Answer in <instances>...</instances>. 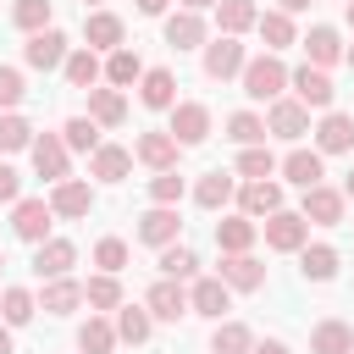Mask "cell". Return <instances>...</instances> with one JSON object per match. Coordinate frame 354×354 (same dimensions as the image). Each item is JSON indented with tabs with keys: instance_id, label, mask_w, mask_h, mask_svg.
Here are the masks:
<instances>
[{
	"instance_id": "obj_16",
	"label": "cell",
	"mask_w": 354,
	"mask_h": 354,
	"mask_svg": "<svg viewBox=\"0 0 354 354\" xmlns=\"http://www.w3.org/2000/svg\"><path fill=\"white\" fill-rule=\"evenodd\" d=\"M177 138L166 133V127H144L138 138H133V160L138 166H149V171H177Z\"/></svg>"
},
{
	"instance_id": "obj_1",
	"label": "cell",
	"mask_w": 354,
	"mask_h": 354,
	"mask_svg": "<svg viewBox=\"0 0 354 354\" xmlns=\"http://www.w3.org/2000/svg\"><path fill=\"white\" fill-rule=\"evenodd\" d=\"M238 83H243V100H254V105H271V100H282L288 94V61L282 55H249L243 61V72H238Z\"/></svg>"
},
{
	"instance_id": "obj_26",
	"label": "cell",
	"mask_w": 354,
	"mask_h": 354,
	"mask_svg": "<svg viewBox=\"0 0 354 354\" xmlns=\"http://www.w3.org/2000/svg\"><path fill=\"white\" fill-rule=\"evenodd\" d=\"M88 177L94 183H127L133 177V149L127 144H100L88 155Z\"/></svg>"
},
{
	"instance_id": "obj_39",
	"label": "cell",
	"mask_w": 354,
	"mask_h": 354,
	"mask_svg": "<svg viewBox=\"0 0 354 354\" xmlns=\"http://www.w3.org/2000/svg\"><path fill=\"white\" fill-rule=\"evenodd\" d=\"M77 354H116V326L111 315H88L77 326Z\"/></svg>"
},
{
	"instance_id": "obj_35",
	"label": "cell",
	"mask_w": 354,
	"mask_h": 354,
	"mask_svg": "<svg viewBox=\"0 0 354 354\" xmlns=\"http://www.w3.org/2000/svg\"><path fill=\"white\" fill-rule=\"evenodd\" d=\"M155 266H160V277H171V282H194L199 277V254L177 238V243H166V249H155Z\"/></svg>"
},
{
	"instance_id": "obj_9",
	"label": "cell",
	"mask_w": 354,
	"mask_h": 354,
	"mask_svg": "<svg viewBox=\"0 0 354 354\" xmlns=\"http://www.w3.org/2000/svg\"><path fill=\"white\" fill-rule=\"evenodd\" d=\"M299 216H304L310 227H343V216H348V199H343V188H332V183H315V188H304V199H299Z\"/></svg>"
},
{
	"instance_id": "obj_48",
	"label": "cell",
	"mask_w": 354,
	"mask_h": 354,
	"mask_svg": "<svg viewBox=\"0 0 354 354\" xmlns=\"http://www.w3.org/2000/svg\"><path fill=\"white\" fill-rule=\"evenodd\" d=\"M188 177L183 171H149V205H183Z\"/></svg>"
},
{
	"instance_id": "obj_2",
	"label": "cell",
	"mask_w": 354,
	"mask_h": 354,
	"mask_svg": "<svg viewBox=\"0 0 354 354\" xmlns=\"http://www.w3.org/2000/svg\"><path fill=\"white\" fill-rule=\"evenodd\" d=\"M166 133L177 138V149H199V144L216 133V116H210L205 100H177V105L166 111Z\"/></svg>"
},
{
	"instance_id": "obj_36",
	"label": "cell",
	"mask_w": 354,
	"mask_h": 354,
	"mask_svg": "<svg viewBox=\"0 0 354 354\" xmlns=\"http://www.w3.org/2000/svg\"><path fill=\"white\" fill-rule=\"evenodd\" d=\"M83 304L94 310V315H111V310H122L127 299H122V277H105V271H94L88 282H83Z\"/></svg>"
},
{
	"instance_id": "obj_61",
	"label": "cell",
	"mask_w": 354,
	"mask_h": 354,
	"mask_svg": "<svg viewBox=\"0 0 354 354\" xmlns=\"http://www.w3.org/2000/svg\"><path fill=\"white\" fill-rule=\"evenodd\" d=\"M348 354H354V348H348Z\"/></svg>"
},
{
	"instance_id": "obj_56",
	"label": "cell",
	"mask_w": 354,
	"mask_h": 354,
	"mask_svg": "<svg viewBox=\"0 0 354 354\" xmlns=\"http://www.w3.org/2000/svg\"><path fill=\"white\" fill-rule=\"evenodd\" d=\"M343 22H348V28H354V0H343Z\"/></svg>"
},
{
	"instance_id": "obj_40",
	"label": "cell",
	"mask_w": 354,
	"mask_h": 354,
	"mask_svg": "<svg viewBox=\"0 0 354 354\" xmlns=\"http://www.w3.org/2000/svg\"><path fill=\"white\" fill-rule=\"evenodd\" d=\"M50 17H55V0H11V28L17 33H44V28H55Z\"/></svg>"
},
{
	"instance_id": "obj_24",
	"label": "cell",
	"mask_w": 354,
	"mask_h": 354,
	"mask_svg": "<svg viewBox=\"0 0 354 354\" xmlns=\"http://www.w3.org/2000/svg\"><path fill=\"white\" fill-rule=\"evenodd\" d=\"M232 293H260L266 288V266L254 260V249L249 254H221V271H216Z\"/></svg>"
},
{
	"instance_id": "obj_50",
	"label": "cell",
	"mask_w": 354,
	"mask_h": 354,
	"mask_svg": "<svg viewBox=\"0 0 354 354\" xmlns=\"http://www.w3.org/2000/svg\"><path fill=\"white\" fill-rule=\"evenodd\" d=\"M22 199V171L11 160H0V205H17Z\"/></svg>"
},
{
	"instance_id": "obj_5",
	"label": "cell",
	"mask_w": 354,
	"mask_h": 354,
	"mask_svg": "<svg viewBox=\"0 0 354 354\" xmlns=\"http://www.w3.org/2000/svg\"><path fill=\"white\" fill-rule=\"evenodd\" d=\"M28 160H33V177H44L50 188L72 177V149L61 144V133H33V144H28Z\"/></svg>"
},
{
	"instance_id": "obj_55",
	"label": "cell",
	"mask_w": 354,
	"mask_h": 354,
	"mask_svg": "<svg viewBox=\"0 0 354 354\" xmlns=\"http://www.w3.org/2000/svg\"><path fill=\"white\" fill-rule=\"evenodd\" d=\"M0 354H17V337H11V326L0 321Z\"/></svg>"
},
{
	"instance_id": "obj_45",
	"label": "cell",
	"mask_w": 354,
	"mask_h": 354,
	"mask_svg": "<svg viewBox=\"0 0 354 354\" xmlns=\"http://www.w3.org/2000/svg\"><path fill=\"white\" fill-rule=\"evenodd\" d=\"M227 138H232L238 149L266 144V116H260V111H232V116H227Z\"/></svg>"
},
{
	"instance_id": "obj_52",
	"label": "cell",
	"mask_w": 354,
	"mask_h": 354,
	"mask_svg": "<svg viewBox=\"0 0 354 354\" xmlns=\"http://www.w3.org/2000/svg\"><path fill=\"white\" fill-rule=\"evenodd\" d=\"M249 354H288V343H282V337H254Z\"/></svg>"
},
{
	"instance_id": "obj_25",
	"label": "cell",
	"mask_w": 354,
	"mask_h": 354,
	"mask_svg": "<svg viewBox=\"0 0 354 354\" xmlns=\"http://www.w3.org/2000/svg\"><path fill=\"white\" fill-rule=\"evenodd\" d=\"M100 72H105V55H94L88 44H72V55L61 61V77H66V88H100Z\"/></svg>"
},
{
	"instance_id": "obj_14",
	"label": "cell",
	"mask_w": 354,
	"mask_h": 354,
	"mask_svg": "<svg viewBox=\"0 0 354 354\" xmlns=\"http://www.w3.org/2000/svg\"><path fill=\"white\" fill-rule=\"evenodd\" d=\"M83 44L94 50V55H111V50H122L127 44V22L116 17V11H83Z\"/></svg>"
},
{
	"instance_id": "obj_33",
	"label": "cell",
	"mask_w": 354,
	"mask_h": 354,
	"mask_svg": "<svg viewBox=\"0 0 354 354\" xmlns=\"http://www.w3.org/2000/svg\"><path fill=\"white\" fill-rule=\"evenodd\" d=\"M254 22H260V6L254 0H221L216 6V33H227V39L254 33Z\"/></svg>"
},
{
	"instance_id": "obj_51",
	"label": "cell",
	"mask_w": 354,
	"mask_h": 354,
	"mask_svg": "<svg viewBox=\"0 0 354 354\" xmlns=\"http://www.w3.org/2000/svg\"><path fill=\"white\" fill-rule=\"evenodd\" d=\"M166 6H171V0H133L138 17H166Z\"/></svg>"
},
{
	"instance_id": "obj_59",
	"label": "cell",
	"mask_w": 354,
	"mask_h": 354,
	"mask_svg": "<svg viewBox=\"0 0 354 354\" xmlns=\"http://www.w3.org/2000/svg\"><path fill=\"white\" fill-rule=\"evenodd\" d=\"M100 6H105V0H83V11H100Z\"/></svg>"
},
{
	"instance_id": "obj_22",
	"label": "cell",
	"mask_w": 354,
	"mask_h": 354,
	"mask_svg": "<svg viewBox=\"0 0 354 354\" xmlns=\"http://www.w3.org/2000/svg\"><path fill=\"white\" fill-rule=\"evenodd\" d=\"M321 155H348L354 149V116L348 111H321V122L310 127Z\"/></svg>"
},
{
	"instance_id": "obj_47",
	"label": "cell",
	"mask_w": 354,
	"mask_h": 354,
	"mask_svg": "<svg viewBox=\"0 0 354 354\" xmlns=\"http://www.w3.org/2000/svg\"><path fill=\"white\" fill-rule=\"evenodd\" d=\"M127 260H133V249H127V238H116V232H105V238L94 243V266H100L105 277H122V271H127Z\"/></svg>"
},
{
	"instance_id": "obj_32",
	"label": "cell",
	"mask_w": 354,
	"mask_h": 354,
	"mask_svg": "<svg viewBox=\"0 0 354 354\" xmlns=\"http://www.w3.org/2000/svg\"><path fill=\"white\" fill-rule=\"evenodd\" d=\"M111 326H116V343H149L155 337V315L144 310V304H122V310H111Z\"/></svg>"
},
{
	"instance_id": "obj_46",
	"label": "cell",
	"mask_w": 354,
	"mask_h": 354,
	"mask_svg": "<svg viewBox=\"0 0 354 354\" xmlns=\"http://www.w3.org/2000/svg\"><path fill=\"white\" fill-rule=\"evenodd\" d=\"M61 144H66V149H77V155H94L105 138H100V127H94L88 116H66V122H61Z\"/></svg>"
},
{
	"instance_id": "obj_60",
	"label": "cell",
	"mask_w": 354,
	"mask_h": 354,
	"mask_svg": "<svg viewBox=\"0 0 354 354\" xmlns=\"http://www.w3.org/2000/svg\"><path fill=\"white\" fill-rule=\"evenodd\" d=\"M0 266H6V254H0Z\"/></svg>"
},
{
	"instance_id": "obj_37",
	"label": "cell",
	"mask_w": 354,
	"mask_h": 354,
	"mask_svg": "<svg viewBox=\"0 0 354 354\" xmlns=\"http://www.w3.org/2000/svg\"><path fill=\"white\" fill-rule=\"evenodd\" d=\"M254 33L266 39V50H271V55H282L288 44H299V28H293V17H282L277 6H271V11H260V22H254Z\"/></svg>"
},
{
	"instance_id": "obj_18",
	"label": "cell",
	"mask_w": 354,
	"mask_h": 354,
	"mask_svg": "<svg viewBox=\"0 0 354 354\" xmlns=\"http://www.w3.org/2000/svg\"><path fill=\"white\" fill-rule=\"evenodd\" d=\"M232 310V288L221 277H194L188 282V315H205V321H227Z\"/></svg>"
},
{
	"instance_id": "obj_49",
	"label": "cell",
	"mask_w": 354,
	"mask_h": 354,
	"mask_svg": "<svg viewBox=\"0 0 354 354\" xmlns=\"http://www.w3.org/2000/svg\"><path fill=\"white\" fill-rule=\"evenodd\" d=\"M28 100V77H22V66H6L0 61V111H17Z\"/></svg>"
},
{
	"instance_id": "obj_43",
	"label": "cell",
	"mask_w": 354,
	"mask_h": 354,
	"mask_svg": "<svg viewBox=\"0 0 354 354\" xmlns=\"http://www.w3.org/2000/svg\"><path fill=\"white\" fill-rule=\"evenodd\" d=\"M254 348V332L243 326V321H216V332H210V354H249Z\"/></svg>"
},
{
	"instance_id": "obj_38",
	"label": "cell",
	"mask_w": 354,
	"mask_h": 354,
	"mask_svg": "<svg viewBox=\"0 0 354 354\" xmlns=\"http://www.w3.org/2000/svg\"><path fill=\"white\" fill-rule=\"evenodd\" d=\"M299 277L304 282H332L337 277V249L332 243H304L299 249Z\"/></svg>"
},
{
	"instance_id": "obj_54",
	"label": "cell",
	"mask_w": 354,
	"mask_h": 354,
	"mask_svg": "<svg viewBox=\"0 0 354 354\" xmlns=\"http://www.w3.org/2000/svg\"><path fill=\"white\" fill-rule=\"evenodd\" d=\"M310 6H315V0H277V11H282V17H299V11H310Z\"/></svg>"
},
{
	"instance_id": "obj_41",
	"label": "cell",
	"mask_w": 354,
	"mask_h": 354,
	"mask_svg": "<svg viewBox=\"0 0 354 354\" xmlns=\"http://www.w3.org/2000/svg\"><path fill=\"white\" fill-rule=\"evenodd\" d=\"M232 177H238V183H254V177H277V155H271L266 144H249V149H238V160H232Z\"/></svg>"
},
{
	"instance_id": "obj_58",
	"label": "cell",
	"mask_w": 354,
	"mask_h": 354,
	"mask_svg": "<svg viewBox=\"0 0 354 354\" xmlns=\"http://www.w3.org/2000/svg\"><path fill=\"white\" fill-rule=\"evenodd\" d=\"M343 66H348V72H354V44H348V50H343Z\"/></svg>"
},
{
	"instance_id": "obj_30",
	"label": "cell",
	"mask_w": 354,
	"mask_h": 354,
	"mask_svg": "<svg viewBox=\"0 0 354 354\" xmlns=\"http://www.w3.org/2000/svg\"><path fill=\"white\" fill-rule=\"evenodd\" d=\"M33 299H39L44 315H72V310H83V282H77V277H55V282H44Z\"/></svg>"
},
{
	"instance_id": "obj_44",
	"label": "cell",
	"mask_w": 354,
	"mask_h": 354,
	"mask_svg": "<svg viewBox=\"0 0 354 354\" xmlns=\"http://www.w3.org/2000/svg\"><path fill=\"white\" fill-rule=\"evenodd\" d=\"M28 144H33V122L22 111H0V160L17 155V149H28Z\"/></svg>"
},
{
	"instance_id": "obj_4",
	"label": "cell",
	"mask_w": 354,
	"mask_h": 354,
	"mask_svg": "<svg viewBox=\"0 0 354 354\" xmlns=\"http://www.w3.org/2000/svg\"><path fill=\"white\" fill-rule=\"evenodd\" d=\"M288 94L304 105V111H332V100H337V88H332V72H321V66H288Z\"/></svg>"
},
{
	"instance_id": "obj_13",
	"label": "cell",
	"mask_w": 354,
	"mask_h": 354,
	"mask_svg": "<svg viewBox=\"0 0 354 354\" xmlns=\"http://www.w3.org/2000/svg\"><path fill=\"white\" fill-rule=\"evenodd\" d=\"M138 304L155 315V326H160V321H166V326H177V321L188 315V288H183V282H171V277H155V282H149V293H144Z\"/></svg>"
},
{
	"instance_id": "obj_28",
	"label": "cell",
	"mask_w": 354,
	"mask_h": 354,
	"mask_svg": "<svg viewBox=\"0 0 354 354\" xmlns=\"http://www.w3.org/2000/svg\"><path fill=\"white\" fill-rule=\"evenodd\" d=\"M254 243H260V221H249V216H238V210L216 221V249H221V254H249Z\"/></svg>"
},
{
	"instance_id": "obj_17",
	"label": "cell",
	"mask_w": 354,
	"mask_h": 354,
	"mask_svg": "<svg viewBox=\"0 0 354 354\" xmlns=\"http://www.w3.org/2000/svg\"><path fill=\"white\" fill-rule=\"evenodd\" d=\"M44 199H50L55 221H83V216L94 210V183H88V177H66V183H55Z\"/></svg>"
},
{
	"instance_id": "obj_31",
	"label": "cell",
	"mask_w": 354,
	"mask_h": 354,
	"mask_svg": "<svg viewBox=\"0 0 354 354\" xmlns=\"http://www.w3.org/2000/svg\"><path fill=\"white\" fill-rule=\"evenodd\" d=\"M88 122H94L100 133H105V127H122V122H127V94H122V88H105V83L88 88Z\"/></svg>"
},
{
	"instance_id": "obj_21",
	"label": "cell",
	"mask_w": 354,
	"mask_h": 354,
	"mask_svg": "<svg viewBox=\"0 0 354 354\" xmlns=\"http://www.w3.org/2000/svg\"><path fill=\"white\" fill-rule=\"evenodd\" d=\"M160 39H166L171 50H205L210 28H205V17H194V11H166V17H160Z\"/></svg>"
},
{
	"instance_id": "obj_27",
	"label": "cell",
	"mask_w": 354,
	"mask_h": 354,
	"mask_svg": "<svg viewBox=\"0 0 354 354\" xmlns=\"http://www.w3.org/2000/svg\"><path fill=\"white\" fill-rule=\"evenodd\" d=\"M188 194H194V205H199V210H227V205H232V194H238V177H232V171H199Z\"/></svg>"
},
{
	"instance_id": "obj_15",
	"label": "cell",
	"mask_w": 354,
	"mask_h": 354,
	"mask_svg": "<svg viewBox=\"0 0 354 354\" xmlns=\"http://www.w3.org/2000/svg\"><path fill=\"white\" fill-rule=\"evenodd\" d=\"M304 133H310V111H304L293 94H282V100L266 105V138H288V144H299Z\"/></svg>"
},
{
	"instance_id": "obj_42",
	"label": "cell",
	"mask_w": 354,
	"mask_h": 354,
	"mask_svg": "<svg viewBox=\"0 0 354 354\" xmlns=\"http://www.w3.org/2000/svg\"><path fill=\"white\" fill-rule=\"evenodd\" d=\"M39 315V299L28 293V288H0V321L17 332V326H28Z\"/></svg>"
},
{
	"instance_id": "obj_29",
	"label": "cell",
	"mask_w": 354,
	"mask_h": 354,
	"mask_svg": "<svg viewBox=\"0 0 354 354\" xmlns=\"http://www.w3.org/2000/svg\"><path fill=\"white\" fill-rule=\"evenodd\" d=\"M138 77H144V61H138L133 44H122V50L105 55V72H100L105 88H122V94H127V88H138Z\"/></svg>"
},
{
	"instance_id": "obj_12",
	"label": "cell",
	"mask_w": 354,
	"mask_h": 354,
	"mask_svg": "<svg viewBox=\"0 0 354 354\" xmlns=\"http://www.w3.org/2000/svg\"><path fill=\"white\" fill-rule=\"evenodd\" d=\"M277 171H282L277 183H293V188L304 194V188H315V183L326 177V155H321L315 144H310V149H304V144H293V149L277 160Z\"/></svg>"
},
{
	"instance_id": "obj_7",
	"label": "cell",
	"mask_w": 354,
	"mask_h": 354,
	"mask_svg": "<svg viewBox=\"0 0 354 354\" xmlns=\"http://www.w3.org/2000/svg\"><path fill=\"white\" fill-rule=\"evenodd\" d=\"M260 238H266V249H277V254H299L304 243H310V221L299 216V210H277V216H266L260 221Z\"/></svg>"
},
{
	"instance_id": "obj_34",
	"label": "cell",
	"mask_w": 354,
	"mask_h": 354,
	"mask_svg": "<svg viewBox=\"0 0 354 354\" xmlns=\"http://www.w3.org/2000/svg\"><path fill=\"white\" fill-rule=\"evenodd\" d=\"M348 348H354V326L348 321L326 315V321L310 326V354H348Z\"/></svg>"
},
{
	"instance_id": "obj_53",
	"label": "cell",
	"mask_w": 354,
	"mask_h": 354,
	"mask_svg": "<svg viewBox=\"0 0 354 354\" xmlns=\"http://www.w3.org/2000/svg\"><path fill=\"white\" fill-rule=\"evenodd\" d=\"M221 0H177V11H194V17H205V11H216Z\"/></svg>"
},
{
	"instance_id": "obj_20",
	"label": "cell",
	"mask_w": 354,
	"mask_h": 354,
	"mask_svg": "<svg viewBox=\"0 0 354 354\" xmlns=\"http://www.w3.org/2000/svg\"><path fill=\"white\" fill-rule=\"evenodd\" d=\"M299 44H304V61H310V66H321V72H332V66L343 61V50H348V44H343V33H337L332 22H310V33H304Z\"/></svg>"
},
{
	"instance_id": "obj_3",
	"label": "cell",
	"mask_w": 354,
	"mask_h": 354,
	"mask_svg": "<svg viewBox=\"0 0 354 354\" xmlns=\"http://www.w3.org/2000/svg\"><path fill=\"white\" fill-rule=\"evenodd\" d=\"M243 61H249V44H243V39H227V33L205 39V50H199V66H205L210 83H232V77L243 72Z\"/></svg>"
},
{
	"instance_id": "obj_57",
	"label": "cell",
	"mask_w": 354,
	"mask_h": 354,
	"mask_svg": "<svg viewBox=\"0 0 354 354\" xmlns=\"http://www.w3.org/2000/svg\"><path fill=\"white\" fill-rule=\"evenodd\" d=\"M343 199H354V171H348V177H343Z\"/></svg>"
},
{
	"instance_id": "obj_23",
	"label": "cell",
	"mask_w": 354,
	"mask_h": 354,
	"mask_svg": "<svg viewBox=\"0 0 354 354\" xmlns=\"http://www.w3.org/2000/svg\"><path fill=\"white\" fill-rule=\"evenodd\" d=\"M138 105H144V111H171V105H177V72H171V66H144V77H138Z\"/></svg>"
},
{
	"instance_id": "obj_6",
	"label": "cell",
	"mask_w": 354,
	"mask_h": 354,
	"mask_svg": "<svg viewBox=\"0 0 354 354\" xmlns=\"http://www.w3.org/2000/svg\"><path fill=\"white\" fill-rule=\"evenodd\" d=\"M232 205H238V216L266 221V216H277V210L288 205V194H282V183H277V177H254V183H238Z\"/></svg>"
},
{
	"instance_id": "obj_8",
	"label": "cell",
	"mask_w": 354,
	"mask_h": 354,
	"mask_svg": "<svg viewBox=\"0 0 354 354\" xmlns=\"http://www.w3.org/2000/svg\"><path fill=\"white\" fill-rule=\"evenodd\" d=\"M66 55H72V39H66L61 28L28 33V44H22V66H28V72H61Z\"/></svg>"
},
{
	"instance_id": "obj_19",
	"label": "cell",
	"mask_w": 354,
	"mask_h": 354,
	"mask_svg": "<svg viewBox=\"0 0 354 354\" xmlns=\"http://www.w3.org/2000/svg\"><path fill=\"white\" fill-rule=\"evenodd\" d=\"M72 266H77V243L72 238H44L39 249H33V277L39 282H55V277H72Z\"/></svg>"
},
{
	"instance_id": "obj_11",
	"label": "cell",
	"mask_w": 354,
	"mask_h": 354,
	"mask_svg": "<svg viewBox=\"0 0 354 354\" xmlns=\"http://www.w3.org/2000/svg\"><path fill=\"white\" fill-rule=\"evenodd\" d=\"M133 238H138L144 249H166V243H177V238H183V216H177V205H149V210L133 221Z\"/></svg>"
},
{
	"instance_id": "obj_10",
	"label": "cell",
	"mask_w": 354,
	"mask_h": 354,
	"mask_svg": "<svg viewBox=\"0 0 354 354\" xmlns=\"http://www.w3.org/2000/svg\"><path fill=\"white\" fill-rule=\"evenodd\" d=\"M50 227H55V210H50V199H17L11 205V238L17 243H44L50 238Z\"/></svg>"
}]
</instances>
